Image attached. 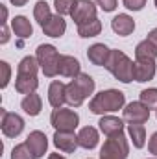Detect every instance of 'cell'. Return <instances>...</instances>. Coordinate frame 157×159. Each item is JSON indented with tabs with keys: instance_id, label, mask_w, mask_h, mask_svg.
I'll list each match as a JSON object with an SVG mask.
<instances>
[{
	"instance_id": "6da1fadb",
	"label": "cell",
	"mask_w": 157,
	"mask_h": 159,
	"mask_svg": "<svg viewBox=\"0 0 157 159\" xmlns=\"http://www.w3.org/2000/svg\"><path fill=\"white\" fill-rule=\"evenodd\" d=\"M37 70H39V61H37V57L26 56V57L19 63V74H17V80H15V89H17L20 94H32V93L39 87Z\"/></svg>"
},
{
	"instance_id": "7a4b0ae2",
	"label": "cell",
	"mask_w": 157,
	"mask_h": 159,
	"mask_svg": "<svg viewBox=\"0 0 157 159\" xmlns=\"http://www.w3.org/2000/svg\"><path fill=\"white\" fill-rule=\"evenodd\" d=\"M126 102V96L122 91L117 89H107V91H102L98 93L91 104H89V109L94 113V115H104V113H113L118 111Z\"/></svg>"
},
{
	"instance_id": "3957f363",
	"label": "cell",
	"mask_w": 157,
	"mask_h": 159,
	"mask_svg": "<svg viewBox=\"0 0 157 159\" xmlns=\"http://www.w3.org/2000/svg\"><path fill=\"white\" fill-rule=\"evenodd\" d=\"M105 69L122 83H129L133 80V61L120 50H111Z\"/></svg>"
},
{
	"instance_id": "277c9868",
	"label": "cell",
	"mask_w": 157,
	"mask_h": 159,
	"mask_svg": "<svg viewBox=\"0 0 157 159\" xmlns=\"http://www.w3.org/2000/svg\"><path fill=\"white\" fill-rule=\"evenodd\" d=\"M129 154L128 139L124 131H118L115 135H109L100 150V159H126Z\"/></svg>"
},
{
	"instance_id": "5b68a950",
	"label": "cell",
	"mask_w": 157,
	"mask_h": 159,
	"mask_svg": "<svg viewBox=\"0 0 157 159\" xmlns=\"http://www.w3.org/2000/svg\"><path fill=\"white\" fill-rule=\"evenodd\" d=\"M35 57L39 61V67H41V70L44 72V76L52 78V76L59 74L57 69H59V57L61 56L57 54L56 46H52V44H41L39 48H37Z\"/></svg>"
},
{
	"instance_id": "8992f818",
	"label": "cell",
	"mask_w": 157,
	"mask_h": 159,
	"mask_svg": "<svg viewBox=\"0 0 157 159\" xmlns=\"http://www.w3.org/2000/svg\"><path fill=\"white\" fill-rule=\"evenodd\" d=\"M50 122L56 128V131H74L79 124V117L72 109L56 107L50 115Z\"/></svg>"
},
{
	"instance_id": "52a82bcc",
	"label": "cell",
	"mask_w": 157,
	"mask_h": 159,
	"mask_svg": "<svg viewBox=\"0 0 157 159\" xmlns=\"http://www.w3.org/2000/svg\"><path fill=\"white\" fill-rule=\"evenodd\" d=\"M70 17L76 24H83L87 20H92V19H96V6L91 0H76V6H74Z\"/></svg>"
},
{
	"instance_id": "ba28073f",
	"label": "cell",
	"mask_w": 157,
	"mask_h": 159,
	"mask_svg": "<svg viewBox=\"0 0 157 159\" xmlns=\"http://www.w3.org/2000/svg\"><path fill=\"white\" fill-rule=\"evenodd\" d=\"M148 119H150V109L142 102H131L124 109V120H128L129 124H144Z\"/></svg>"
},
{
	"instance_id": "9c48e42d",
	"label": "cell",
	"mask_w": 157,
	"mask_h": 159,
	"mask_svg": "<svg viewBox=\"0 0 157 159\" xmlns=\"http://www.w3.org/2000/svg\"><path fill=\"white\" fill-rule=\"evenodd\" d=\"M24 129V120L20 119L17 113H7L2 111V131L7 137H17Z\"/></svg>"
},
{
	"instance_id": "30bf717a",
	"label": "cell",
	"mask_w": 157,
	"mask_h": 159,
	"mask_svg": "<svg viewBox=\"0 0 157 159\" xmlns=\"http://www.w3.org/2000/svg\"><path fill=\"white\" fill-rule=\"evenodd\" d=\"M155 76V61L150 59H137L133 63V80L137 81H148Z\"/></svg>"
},
{
	"instance_id": "8fae6325",
	"label": "cell",
	"mask_w": 157,
	"mask_h": 159,
	"mask_svg": "<svg viewBox=\"0 0 157 159\" xmlns=\"http://www.w3.org/2000/svg\"><path fill=\"white\" fill-rule=\"evenodd\" d=\"M54 144H56L59 150L70 154V152L76 150V146H79L78 144V135H74V131H56V135H54Z\"/></svg>"
},
{
	"instance_id": "7c38bea8",
	"label": "cell",
	"mask_w": 157,
	"mask_h": 159,
	"mask_svg": "<svg viewBox=\"0 0 157 159\" xmlns=\"http://www.w3.org/2000/svg\"><path fill=\"white\" fill-rule=\"evenodd\" d=\"M26 144L30 146V150L34 152V156L37 159L44 156V152L48 148V139H46V135L43 131H32L28 135V139H26Z\"/></svg>"
},
{
	"instance_id": "4fadbf2b",
	"label": "cell",
	"mask_w": 157,
	"mask_h": 159,
	"mask_svg": "<svg viewBox=\"0 0 157 159\" xmlns=\"http://www.w3.org/2000/svg\"><path fill=\"white\" fill-rule=\"evenodd\" d=\"M41 28L48 37H61L65 34V30H67V22H65V19L61 15H52Z\"/></svg>"
},
{
	"instance_id": "5bb4252c",
	"label": "cell",
	"mask_w": 157,
	"mask_h": 159,
	"mask_svg": "<svg viewBox=\"0 0 157 159\" xmlns=\"http://www.w3.org/2000/svg\"><path fill=\"white\" fill-rule=\"evenodd\" d=\"M109 54H111V50H109L104 43H96V44H92V46L87 50L89 61H91L92 65H98V67H105V63H107V59H109Z\"/></svg>"
},
{
	"instance_id": "9a60e30c",
	"label": "cell",
	"mask_w": 157,
	"mask_h": 159,
	"mask_svg": "<svg viewBox=\"0 0 157 159\" xmlns=\"http://www.w3.org/2000/svg\"><path fill=\"white\" fill-rule=\"evenodd\" d=\"M57 72L61 76H67V78H76L78 74H81V65L76 57L72 56H61L59 57V69Z\"/></svg>"
},
{
	"instance_id": "2e32d148",
	"label": "cell",
	"mask_w": 157,
	"mask_h": 159,
	"mask_svg": "<svg viewBox=\"0 0 157 159\" xmlns=\"http://www.w3.org/2000/svg\"><path fill=\"white\" fill-rule=\"evenodd\" d=\"M111 28H113L115 34L122 35V37H126V35H129V34L135 30V20H133L129 15L120 13V15H117V17L111 20Z\"/></svg>"
},
{
	"instance_id": "e0dca14e",
	"label": "cell",
	"mask_w": 157,
	"mask_h": 159,
	"mask_svg": "<svg viewBox=\"0 0 157 159\" xmlns=\"http://www.w3.org/2000/svg\"><path fill=\"white\" fill-rule=\"evenodd\" d=\"M48 102L52 104V107H61L67 102V85L61 81H52L48 89Z\"/></svg>"
},
{
	"instance_id": "ac0fdd59",
	"label": "cell",
	"mask_w": 157,
	"mask_h": 159,
	"mask_svg": "<svg viewBox=\"0 0 157 159\" xmlns=\"http://www.w3.org/2000/svg\"><path fill=\"white\" fill-rule=\"evenodd\" d=\"M78 144L85 150H92L98 144V131L92 126H85L81 128L78 133Z\"/></svg>"
},
{
	"instance_id": "d6986e66",
	"label": "cell",
	"mask_w": 157,
	"mask_h": 159,
	"mask_svg": "<svg viewBox=\"0 0 157 159\" xmlns=\"http://www.w3.org/2000/svg\"><path fill=\"white\" fill-rule=\"evenodd\" d=\"M11 28H13L15 35L22 37V39H26V37H30V35L34 34V28H32L30 20H28L26 17H22V15H17V17L11 20Z\"/></svg>"
},
{
	"instance_id": "ffe728a7",
	"label": "cell",
	"mask_w": 157,
	"mask_h": 159,
	"mask_svg": "<svg viewBox=\"0 0 157 159\" xmlns=\"http://www.w3.org/2000/svg\"><path fill=\"white\" fill-rule=\"evenodd\" d=\"M100 129H102V133H105L107 137L109 135H115V133H118V131H122L124 129V122L120 119H117V117H102L100 119Z\"/></svg>"
},
{
	"instance_id": "44dd1931",
	"label": "cell",
	"mask_w": 157,
	"mask_h": 159,
	"mask_svg": "<svg viewBox=\"0 0 157 159\" xmlns=\"http://www.w3.org/2000/svg\"><path fill=\"white\" fill-rule=\"evenodd\" d=\"M22 109L30 115V117H37L41 113V109H43V102H41V96L39 94H35V93H32V94H26V98L22 100Z\"/></svg>"
},
{
	"instance_id": "7402d4cb",
	"label": "cell",
	"mask_w": 157,
	"mask_h": 159,
	"mask_svg": "<svg viewBox=\"0 0 157 159\" xmlns=\"http://www.w3.org/2000/svg\"><path fill=\"white\" fill-rule=\"evenodd\" d=\"M135 57H137V59H150V61H155L157 46L152 44L148 39L142 41V43H139L137 48H135Z\"/></svg>"
},
{
	"instance_id": "603a6c76",
	"label": "cell",
	"mask_w": 157,
	"mask_h": 159,
	"mask_svg": "<svg viewBox=\"0 0 157 159\" xmlns=\"http://www.w3.org/2000/svg\"><path fill=\"white\" fill-rule=\"evenodd\" d=\"M87 96L83 94V91L79 89V85L72 80L69 85H67V102L70 104V106H74V107H78L83 104V100H85Z\"/></svg>"
},
{
	"instance_id": "cb8c5ba5",
	"label": "cell",
	"mask_w": 157,
	"mask_h": 159,
	"mask_svg": "<svg viewBox=\"0 0 157 159\" xmlns=\"http://www.w3.org/2000/svg\"><path fill=\"white\" fill-rule=\"evenodd\" d=\"M102 32V22L98 19H92V20H87L83 24H78V34L81 37H94Z\"/></svg>"
},
{
	"instance_id": "d4e9b609",
	"label": "cell",
	"mask_w": 157,
	"mask_h": 159,
	"mask_svg": "<svg viewBox=\"0 0 157 159\" xmlns=\"http://www.w3.org/2000/svg\"><path fill=\"white\" fill-rule=\"evenodd\" d=\"M128 131H129V137L133 139V146L135 148H142L144 143H146V129H144V126L142 124H129Z\"/></svg>"
},
{
	"instance_id": "484cf974",
	"label": "cell",
	"mask_w": 157,
	"mask_h": 159,
	"mask_svg": "<svg viewBox=\"0 0 157 159\" xmlns=\"http://www.w3.org/2000/svg\"><path fill=\"white\" fill-rule=\"evenodd\" d=\"M34 15H35V20L43 26V24L52 17V13H50V6H48L44 0H39V2L35 4V7H34Z\"/></svg>"
},
{
	"instance_id": "4316f807",
	"label": "cell",
	"mask_w": 157,
	"mask_h": 159,
	"mask_svg": "<svg viewBox=\"0 0 157 159\" xmlns=\"http://www.w3.org/2000/svg\"><path fill=\"white\" fill-rule=\"evenodd\" d=\"M74 81L79 85V89L83 91L85 96H89V94L94 93V80L91 78L89 74H83V72H81V74H78V76L74 78Z\"/></svg>"
},
{
	"instance_id": "83f0119b",
	"label": "cell",
	"mask_w": 157,
	"mask_h": 159,
	"mask_svg": "<svg viewBox=\"0 0 157 159\" xmlns=\"http://www.w3.org/2000/svg\"><path fill=\"white\" fill-rule=\"evenodd\" d=\"M141 102L148 109H157V89H144L141 93Z\"/></svg>"
},
{
	"instance_id": "f1b7e54d",
	"label": "cell",
	"mask_w": 157,
	"mask_h": 159,
	"mask_svg": "<svg viewBox=\"0 0 157 159\" xmlns=\"http://www.w3.org/2000/svg\"><path fill=\"white\" fill-rule=\"evenodd\" d=\"M11 159H35V156H34V152L30 150V146H28L26 143H22V144H17V146L13 148Z\"/></svg>"
},
{
	"instance_id": "f546056e",
	"label": "cell",
	"mask_w": 157,
	"mask_h": 159,
	"mask_svg": "<svg viewBox=\"0 0 157 159\" xmlns=\"http://www.w3.org/2000/svg\"><path fill=\"white\" fill-rule=\"evenodd\" d=\"M54 6H56L57 15H70L76 6V0H56Z\"/></svg>"
},
{
	"instance_id": "4dcf8cb0",
	"label": "cell",
	"mask_w": 157,
	"mask_h": 159,
	"mask_svg": "<svg viewBox=\"0 0 157 159\" xmlns=\"http://www.w3.org/2000/svg\"><path fill=\"white\" fill-rule=\"evenodd\" d=\"M0 69H2V81H0V87H7L9 83V76H11V69L6 61H0Z\"/></svg>"
},
{
	"instance_id": "1f68e13d",
	"label": "cell",
	"mask_w": 157,
	"mask_h": 159,
	"mask_svg": "<svg viewBox=\"0 0 157 159\" xmlns=\"http://www.w3.org/2000/svg\"><path fill=\"white\" fill-rule=\"evenodd\" d=\"M144 4H146V0H124V6H126L128 9H133V11L142 9Z\"/></svg>"
},
{
	"instance_id": "d6a6232c",
	"label": "cell",
	"mask_w": 157,
	"mask_h": 159,
	"mask_svg": "<svg viewBox=\"0 0 157 159\" xmlns=\"http://www.w3.org/2000/svg\"><path fill=\"white\" fill-rule=\"evenodd\" d=\"M96 2L104 11H113L117 7V0H96Z\"/></svg>"
},
{
	"instance_id": "836d02e7",
	"label": "cell",
	"mask_w": 157,
	"mask_h": 159,
	"mask_svg": "<svg viewBox=\"0 0 157 159\" xmlns=\"http://www.w3.org/2000/svg\"><path fill=\"white\" fill-rule=\"evenodd\" d=\"M148 148H150V152L157 156V131L152 135V139H150V144H148Z\"/></svg>"
},
{
	"instance_id": "e575fe53",
	"label": "cell",
	"mask_w": 157,
	"mask_h": 159,
	"mask_svg": "<svg viewBox=\"0 0 157 159\" xmlns=\"http://www.w3.org/2000/svg\"><path fill=\"white\" fill-rule=\"evenodd\" d=\"M9 41V32H7V26L6 24H2V39H0V43L4 44V43H7Z\"/></svg>"
},
{
	"instance_id": "d590c367",
	"label": "cell",
	"mask_w": 157,
	"mask_h": 159,
	"mask_svg": "<svg viewBox=\"0 0 157 159\" xmlns=\"http://www.w3.org/2000/svg\"><path fill=\"white\" fill-rule=\"evenodd\" d=\"M148 41H150L152 44H155V46H157V28H154V30L148 34Z\"/></svg>"
},
{
	"instance_id": "8d00e7d4",
	"label": "cell",
	"mask_w": 157,
	"mask_h": 159,
	"mask_svg": "<svg viewBox=\"0 0 157 159\" xmlns=\"http://www.w3.org/2000/svg\"><path fill=\"white\" fill-rule=\"evenodd\" d=\"M9 2H11L13 6H24V4H26L28 0H9Z\"/></svg>"
},
{
	"instance_id": "74e56055",
	"label": "cell",
	"mask_w": 157,
	"mask_h": 159,
	"mask_svg": "<svg viewBox=\"0 0 157 159\" xmlns=\"http://www.w3.org/2000/svg\"><path fill=\"white\" fill-rule=\"evenodd\" d=\"M48 159H65V157H63V156H59V154H50Z\"/></svg>"
},
{
	"instance_id": "f35d334b",
	"label": "cell",
	"mask_w": 157,
	"mask_h": 159,
	"mask_svg": "<svg viewBox=\"0 0 157 159\" xmlns=\"http://www.w3.org/2000/svg\"><path fill=\"white\" fill-rule=\"evenodd\" d=\"M155 6H157V0H155Z\"/></svg>"
}]
</instances>
